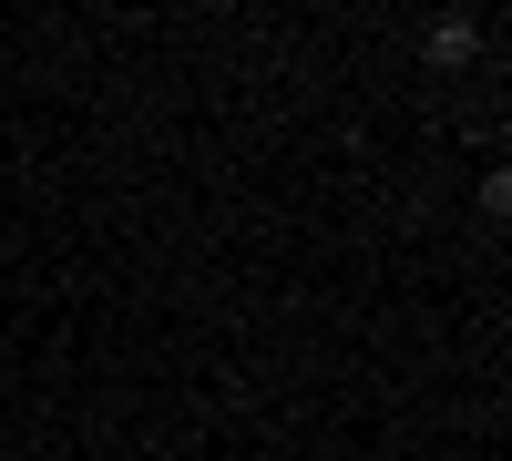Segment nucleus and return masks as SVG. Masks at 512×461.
<instances>
[{
    "mask_svg": "<svg viewBox=\"0 0 512 461\" xmlns=\"http://www.w3.org/2000/svg\"><path fill=\"white\" fill-rule=\"evenodd\" d=\"M420 52H431L441 72L472 62V52H482V11H431V21H420Z\"/></svg>",
    "mask_w": 512,
    "mask_h": 461,
    "instance_id": "1",
    "label": "nucleus"
}]
</instances>
